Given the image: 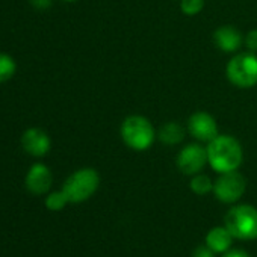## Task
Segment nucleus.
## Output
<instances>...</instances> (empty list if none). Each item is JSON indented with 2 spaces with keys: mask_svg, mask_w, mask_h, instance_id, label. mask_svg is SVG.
I'll list each match as a JSON object with an SVG mask.
<instances>
[{
  "mask_svg": "<svg viewBox=\"0 0 257 257\" xmlns=\"http://www.w3.org/2000/svg\"><path fill=\"white\" fill-rule=\"evenodd\" d=\"M207 164L218 174L237 171L243 162V150L240 143L230 135H218L206 147Z\"/></svg>",
  "mask_w": 257,
  "mask_h": 257,
  "instance_id": "nucleus-1",
  "label": "nucleus"
},
{
  "mask_svg": "<svg viewBox=\"0 0 257 257\" xmlns=\"http://www.w3.org/2000/svg\"><path fill=\"white\" fill-rule=\"evenodd\" d=\"M119 135L122 143L135 152L152 149L158 138V132L152 121L144 115H128L121 122Z\"/></svg>",
  "mask_w": 257,
  "mask_h": 257,
  "instance_id": "nucleus-2",
  "label": "nucleus"
},
{
  "mask_svg": "<svg viewBox=\"0 0 257 257\" xmlns=\"http://www.w3.org/2000/svg\"><path fill=\"white\" fill-rule=\"evenodd\" d=\"M224 225L234 239H257V209L251 204H234L224 218Z\"/></svg>",
  "mask_w": 257,
  "mask_h": 257,
  "instance_id": "nucleus-3",
  "label": "nucleus"
},
{
  "mask_svg": "<svg viewBox=\"0 0 257 257\" xmlns=\"http://www.w3.org/2000/svg\"><path fill=\"white\" fill-rule=\"evenodd\" d=\"M225 76L228 82L240 89H249L257 85V53H234L227 62Z\"/></svg>",
  "mask_w": 257,
  "mask_h": 257,
  "instance_id": "nucleus-4",
  "label": "nucleus"
},
{
  "mask_svg": "<svg viewBox=\"0 0 257 257\" xmlns=\"http://www.w3.org/2000/svg\"><path fill=\"white\" fill-rule=\"evenodd\" d=\"M100 186V174L94 168H80L74 171L64 183L62 191L73 204L89 200Z\"/></svg>",
  "mask_w": 257,
  "mask_h": 257,
  "instance_id": "nucleus-5",
  "label": "nucleus"
},
{
  "mask_svg": "<svg viewBox=\"0 0 257 257\" xmlns=\"http://www.w3.org/2000/svg\"><path fill=\"white\" fill-rule=\"evenodd\" d=\"M246 191V180L239 171L222 173L213 182V195L224 204L237 203Z\"/></svg>",
  "mask_w": 257,
  "mask_h": 257,
  "instance_id": "nucleus-6",
  "label": "nucleus"
},
{
  "mask_svg": "<svg viewBox=\"0 0 257 257\" xmlns=\"http://www.w3.org/2000/svg\"><path fill=\"white\" fill-rule=\"evenodd\" d=\"M179 171L185 176H195L207 165V150L201 144H189L183 147L176 159Z\"/></svg>",
  "mask_w": 257,
  "mask_h": 257,
  "instance_id": "nucleus-7",
  "label": "nucleus"
},
{
  "mask_svg": "<svg viewBox=\"0 0 257 257\" xmlns=\"http://www.w3.org/2000/svg\"><path fill=\"white\" fill-rule=\"evenodd\" d=\"M189 135L200 143H210L219 135V128L216 119L204 110L194 112L188 119Z\"/></svg>",
  "mask_w": 257,
  "mask_h": 257,
  "instance_id": "nucleus-8",
  "label": "nucleus"
},
{
  "mask_svg": "<svg viewBox=\"0 0 257 257\" xmlns=\"http://www.w3.org/2000/svg\"><path fill=\"white\" fill-rule=\"evenodd\" d=\"M26 188L34 195H44L53 185V174L44 164H34L26 174Z\"/></svg>",
  "mask_w": 257,
  "mask_h": 257,
  "instance_id": "nucleus-9",
  "label": "nucleus"
},
{
  "mask_svg": "<svg viewBox=\"0 0 257 257\" xmlns=\"http://www.w3.org/2000/svg\"><path fill=\"white\" fill-rule=\"evenodd\" d=\"M22 146L25 152L31 156L35 158H43L46 156L50 149H52V141L47 132H44L43 128L32 127L23 134L22 137Z\"/></svg>",
  "mask_w": 257,
  "mask_h": 257,
  "instance_id": "nucleus-10",
  "label": "nucleus"
},
{
  "mask_svg": "<svg viewBox=\"0 0 257 257\" xmlns=\"http://www.w3.org/2000/svg\"><path fill=\"white\" fill-rule=\"evenodd\" d=\"M215 46L224 53H237L243 46V35L231 25H224L213 32Z\"/></svg>",
  "mask_w": 257,
  "mask_h": 257,
  "instance_id": "nucleus-11",
  "label": "nucleus"
},
{
  "mask_svg": "<svg viewBox=\"0 0 257 257\" xmlns=\"http://www.w3.org/2000/svg\"><path fill=\"white\" fill-rule=\"evenodd\" d=\"M233 234L230 233V230L222 225V227H213L207 231L206 234V245L213 249L216 254H224L225 251H228L231 248L233 243Z\"/></svg>",
  "mask_w": 257,
  "mask_h": 257,
  "instance_id": "nucleus-12",
  "label": "nucleus"
},
{
  "mask_svg": "<svg viewBox=\"0 0 257 257\" xmlns=\"http://www.w3.org/2000/svg\"><path fill=\"white\" fill-rule=\"evenodd\" d=\"M158 138L165 146H179L185 140V128L177 121H168L159 127Z\"/></svg>",
  "mask_w": 257,
  "mask_h": 257,
  "instance_id": "nucleus-13",
  "label": "nucleus"
},
{
  "mask_svg": "<svg viewBox=\"0 0 257 257\" xmlns=\"http://www.w3.org/2000/svg\"><path fill=\"white\" fill-rule=\"evenodd\" d=\"M189 188L197 195H207V194L213 192V180L207 174L198 173L191 177Z\"/></svg>",
  "mask_w": 257,
  "mask_h": 257,
  "instance_id": "nucleus-14",
  "label": "nucleus"
},
{
  "mask_svg": "<svg viewBox=\"0 0 257 257\" xmlns=\"http://www.w3.org/2000/svg\"><path fill=\"white\" fill-rule=\"evenodd\" d=\"M16 71H17V64L14 58L7 53H0V83H5L10 79H13Z\"/></svg>",
  "mask_w": 257,
  "mask_h": 257,
  "instance_id": "nucleus-15",
  "label": "nucleus"
},
{
  "mask_svg": "<svg viewBox=\"0 0 257 257\" xmlns=\"http://www.w3.org/2000/svg\"><path fill=\"white\" fill-rule=\"evenodd\" d=\"M46 207L52 212H59L62 210L70 201H68V197L65 195V192L61 189V191H55V192H50L47 197H46Z\"/></svg>",
  "mask_w": 257,
  "mask_h": 257,
  "instance_id": "nucleus-16",
  "label": "nucleus"
},
{
  "mask_svg": "<svg viewBox=\"0 0 257 257\" xmlns=\"http://www.w3.org/2000/svg\"><path fill=\"white\" fill-rule=\"evenodd\" d=\"M179 2H180V11L188 17L198 16L206 5V0H179Z\"/></svg>",
  "mask_w": 257,
  "mask_h": 257,
  "instance_id": "nucleus-17",
  "label": "nucleus"
},
{
  "mask_svg": "<svg viewBox=\"0 0 257 257\" xmlns=\"http://www.w3.org/2000/svg\"><path fill=\"white\" fill-rule=\"evenodd\" d=\"M243 46L248 52L257 53V29H251L246 32V35L243 37Z\"/></svg>",
  "mask_w": 257,
  "mask_h": 257,
  "instance_id": "nucleus-18",
  "label": "nucleus"
},
{
  "mask_svg": "<svg viewBox=\"0 0 257 257\" xmlns=\"http://www.w3.org/2000/svg\"><path fill=\"white\" fill-rule=\"evenodd\" d=\"M215 251L210 249L207 245H200L192 251V257H215Z\"/></svg>",
  "mask_w": 257,
  "mask_h": 257,
  "instance_id": "nucleus-19",
  "label": "nucleus"
},
{
  "mask_svg": "<svg viewBox=\"0 0 257 257\" xmlns=\"http://www.w3.org/2000/svg\"><path fill=\"white\" fill-rule=\"evenodd\" d=\"M222 257H249L246 251L240 249V248H234V249H228L222 254Z\"/></svg>",
  "mask_w": 257,
  "mask_h": 257,
  "instance_id": "nucleus-20",
  "label": "nucleus"
},
{
  "mask_svg": "<svg viewBox=\"0 0 257 257\" xmlns=\"http://www.w3.org/2000/svg\"><path fill=\"white\" fill-rule=\"evenodd\" d=\"M31 4L40 10H46L52 5V0H31Z\"/></svg>",
  "mask_w": 257,
  "mask_h": 257,
  "instance_id": "nucleus-21",
  "label": "nucleus"
},
{
  "mask_svg": "<svg viewBox=\"0 0 257 257\" xmlns=\"http://www.w3.org/2000/svg\"><path fill=\"white\" fill-rule=\"evenodd\" d=\"M64 2H77V0H64Z\"/></svg>",
  "mask_w": 257,
  "mask_h": 257,
  "instance_id": "nucleus-22",
  "label": "nucleus"
}]
</instances>
